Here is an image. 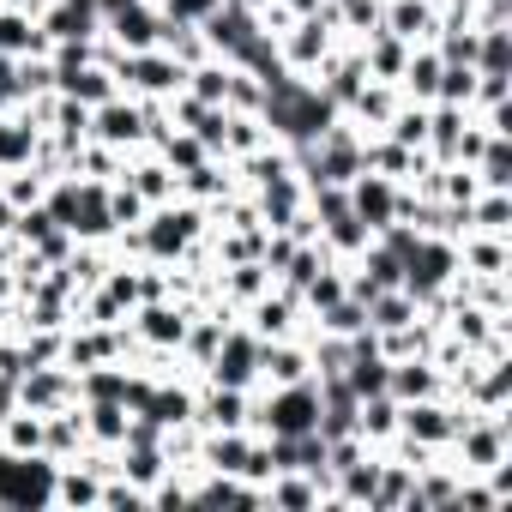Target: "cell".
<instances>
[{"label":"cell","mask_w":512,"mask_h":512,"mask_svg":"<svg viewBox=\"0 0 512 512\" xmlns=\"http://www.w3.org/2000/svg\"><path fill=\"white\" fill-rule=\"evenodd\" d=\"M356 434H362L368 446H386V440L398 434V398H392V392L356 398Z\"/></svg>","instance_id":"20"},{"label":"cell","mask_w":512,"mask_h":512,"mask_svg":"<svg viewBox=\"0 0 512 512\" xmlns=\"http://www.w3.org/2000/svg\"><path fill=\"white\" fill-rule=\"evenodd\" d=\"M344 199H350V211L368 223V235H380V229L398 223V199H404V187H398L392 175H380V169L362 163V169L344 181Z\"/></svg>","instance_id":"5"},{"label":"cell","mask_w":512,"mask_h":512,"mask_svg":"<svg viewBox=\"0 0 512 512\" xmlns=\"http://www.w3.org/2000/svg\"><path fill=\"white\" fill-rule=\"evenodd\" d=\"M386 392H392L398 404H410V398H440V392H446V368H440L434 356H404V362H392Z\"/></svg>","instance_id":"17"},{"label":"cell","mask_w":512,"mask_h":512,"mask_svg":"<svg viewBox=\"0 0 512 512\" xmlns=\"http://www.w3.org/2000/svg\"><path fill=\"white\" fill-rule=\"evenodd\" d=\"M145 211H151V205H145L127 181H109V217H115V235L139 229V223H145Z\"/></svg>","instance_id":"31"},{"label":"cell","mask_w":512,"mask_h":512,"mask_svg":"<svg viewBox=\"0 0 512 512\" xmlns=\"http://www.w3.org/2000/svg\"><path fill=\"white\" fill-rule=\"evenodd\" d=\"M440 73H446L440 49H434V43H422V49H410L404 73H398V91H404L410 103H434V97H440Z\"/></svg>","instance_id":"19"},{"label":"cell","mask_w":512,"mask_h":512,"mask_svg":"<svg viewBox=\"0 0 512 512\" xmlns=\"http://www.w3.org/2000/svg\"><path fill=\"white\" fill-rule=\"evenodd\" d=\"M241 326L260 338V344H272V338H296V332L308 326V314H302V296H296V290L272 284L266 296H253V302L241 308Z\"/></svg>","instance_id":"7"},{"label":"cell","mask_w":512,"mask_h":512,"mask_svg":"<svg viewBox=\"0 0 512 512\" xmlns=\"http://www.w3.org/2000/svg\"><path fill=\"white\" fill-rule=\"evenodd\" d=\"M19 404L37 410V416L67 410V404H79V374L67 362H37V368L19 374Z\"/></svg>","instance_id":"9"},{"label":"cell","mask_w":512,"mask_h":512,"mask_svg":"<svg viewBox=\"0 0 512 512\" xmlns=\"http://www.w3.org/2000/svg\"><path fill=\"white\" fill-rule=\"evenodd\" d=\"M121 7H127V0H91V13H97V19H109V13H121Z\"/></svg>","instance_id":"34"},{"label":"cell","mask_w":512,"mask_h":512,"mask_svg":"<svg viewBox=\"0 0 512 512\" xmlns=\"http://www.w3.org/2000/svg\"><path fill=\"white\" fill-rule=\"evenodd\" d=\"M199 380H211V386H235V392H253V386H260V338H253L241 320L223 326V344H217V356L205 362Z\"/></svg>","instance_id":"4"},{"label":"cell","mask_w":512,"mask_h":512,"mask_svg":"<svg viewBox=\"0 0 512 512\" xmlns=\"http://www.w3.org/2000/svg\"><path fill=\"white\" fill-rule=\"evenodd\" d=\"M55 506L61 512H97L103 506V470L85 464V458L55 464Z\"/></svg>","instance_id":"15"},{"label":"cell","mask_w":512,"mask_h":512,"mask_svg":"<svg viewBox=\"0 0 512 512\" xmlns=\"http://www.w3.org/2000/svg\"><path fill=\"white\" fill-rule=\"evenodd\" d=\"M470 169H476V181H482V187H494V193H512V133H488Z\"/></svg>","instance_id":"22"},{"label":"cell","mask_w":512,"mask_h":512,"mask_svg":"<svg viewBox=\"0 0 512 512\" xmlns=\"http://www.w3.org/2000/svg\"><path fill=\"white\" fill-rule=\"evenodd\" d=\"M278 61H284V73H296V79H314L320 67H326V55L338 49V31H332V19L326 13H296L278 37Z\"/></svg>","instance_id":"2"},{"label":"cell","mask_w":512,"mask_h":512,"mask_svg":"<svg viewBox=\"0 0 512 512\" xmlns=\"http://www.w3.org/2000/svg\"><path fill=\"white\" fill-rule=\"evenodd\" d=\"M163 25H169V13L157 7V0H127L121 13H109L103 19V43L109 49H121V55H139V49H157L163 43Z\"/></svg>","instance_id":"6"},{"label":"cell","mask_w":512,"mask_h":512,"mask_svg":"<svg viewBox=\"0 0 512 512\" xmlns=\"http://www.w3.org/2000/svg\"><path fill=\"white\" fill-rule=\"evenodd\" d=\"M422 308H416V296L410 290H380L374 302H368V326L374 332H392V326H410Z\"/></svg>","instance_id":"27"},{"label":"cell","mask_w":512,"mask_h":512,"mask_svg":"<svg viewBox=\"0 0 512 512\" xmlns=\"http://www.w3.org/2000/svg\"><path fill=\"white\" fill-rule=\"evenodd\" d=\"M0 446L7 452H43V416L37 410H13V416H0Z\"/></svg>","instance_id":"28"},{"label":"cell","mask_w":512,"mask_h":512,"mask_svg":"<svg viewBox=\"0 0 512 512\" xmlns=\"http://www.w3.org/2000/svg\"><path fill=\"white\" fill-rule=\"evenodd\" d=\"M260 145H272V133H266L260 115H223V157L229 163L247 157V151H260Z\"/></svg>","instance_id":"26"},{"label":"cell","mask_w":512,"mask_h":512,"mask_svg":"<svg viewBox=\"0 0 512 512\" xmlns=\"http://www.w3.org/2000/svg\"><path fill=\"white\" fill-rule=\"evenodd\" d=\"M55 506V458L0 446V512H43Z\"/></svg>","instance_id":"1"},{"label":"cell","mask_w":512,"mask_h":512,"mask_svg":"<svg viewBox=\"0 0 512 512\" xmlns=\"http://www.w3.org/2000/svg\"><path fill=\"white\" fill-rule=\"evenodd\" d=\"M482 229V235H512V193H494L482 187L470 205H464V235Z\"/></svg>","instance_id":"23"},{"label":"cell","mask_w":512,"mask_h":512,"mask_svg":"<svg viewBox=\"0 0 512 512\" xmlns=\"http://www.w3.org/2000/svg\"><path fill=\"white\" fill-rule=\"evenodd\" d=\"M452 278H458V241H452V235H416V247L404 253V284H398V290H410L416 308H422V302H434Z\"/></svg>","instance_id":"3"},{"label":"cell","mask_w":512,"mask_h":512,"mask_svg":"<svg viewBox=\"0 0 512 512\" xmlns=\"http://www.w3.org/2000/svg\"><path fill=\"white\" fill-rule=\"evenodd\" d=\"M79 410H85V434H91V446H121L127 428H133V410H127V404H79Z\"/></svg>","instance_id":"25"},{"label":"cell","mask_w":512,"mask_h":512,"mask_svg":"<svg viewBox=\"0 0 512 512\" xmlns=\"http://www.w3.org/2000/svg\"><path fill=\"white\" fill-rule=\"evenodd\" d=\"M91 139L97 145H115V151H139L145 145V103L139 97H109L91 109Z\"/></svg>","instance_id":"10"},{"label":"cell","mask_w":512,"mask_h":512,"mask_svg":"<svg viewBox=\"0 0 512 512\" xmlns=\"http://www.w3.org/2000/svg\"><path fill=\"white\" fill-rule=\"evenodd\" d=\"M380 31H392L398 43L422 49V43H434V37H440V7H434V0H386Z\"/></svg>","instance_id":"14"},{"label":"cell","mask_w":512,"mask_h":512,"mask_svg":"<svg viewBox=\"0 0 512 512\" xmlns=\"http://www.w3.org/2000/svg\"><path fill=\"white\" fill-rule=\"evenodd\" d=\"M121 181L145 199V205H169V199H181V175L151 151V145H139V151H127V169H121Z\"/></svg>","instance_id":"12"},{"label":"cell","mask_w":512,"mask_h":512,"mask_svg":"<svg viewBox=\"0 0 512 512\" xmlns=\"http://www.w3.org/2000/svg\"><path fill=\"white\" fill-rule=\"evenodd\" d=\"M398 103H404V91H398V85H386V79H368L344 115H350V121H356L368 139H374V133H386V121H392V109H398Z\"/></svg>","instance_id":"18"},{"label":"cell","mask_w":512,"mask_h":512,"mask_svg":"<svg viewBox=\"0 0 512 512\" xmlns=\"http://www.w3.org/2000/svg\"><path fill=\"white\" fill-rule=\"evenodd\" d=\"M362 49V67H368V79H386V85H398V73H404V61H410V43H398L392 31H374L368 43H356Z\"/></svg>","instance_id":"21"},{"label":"cell","mask_w":512,"mask_h":512,"mask_svg":"<svg viewBox=\"0 0 512 512\" xmlns=\"http://www.w3.org/2000/svg\"><path fill=\"white\" fill-rule=\"evenodd\" d=\"M151 151H157V157H163V163H169L175 175H187V169H199V163L211 157V151H205V145H199L193 133H181V127H175V133H169L163 145H151Z\"/></svg>","instance_id":"30"},{"label":"cell","mask_w":512,"mask_h":512,"mask_svg":"<svg viewBox=\"0 0 512 512\" xmlns=\"http://www.w3.org/2000/svg\"><path fill=\"white\" fill-rule=\"evenodd\" d=\"M470 97H476V67H446L434 103H458V109H470Z\"/></svg>","instance_id":"32"},{"label":"cell","mask_w":512,"mask_h":512,"mask_svg":"<svg viewBox=\"0 0 512 512\" xmlns=\"http://www.w3.org/2000/svg\"><path fill=\"white\" fill-rule=\"evenodd\" d=\"M326 494H332V476H314V470H272L260 482V500L272 512H314L326 506Z\"/></svg>","instance_id":"11"},{"label":"cell","mask_w":512,"mask_h":512,"mask_svg":"<svg viewBox=\"0 0 512 512\" xmlns=\"http://www.w3.org/2000/svg\"><path fill=\"white\" fill-rule=\"evenodd\" d=\"M458 272L464 278H512V235H458Z\"/></svg>","instance_id":"13"},{"label":"cell","mask_w":512,"mask_h":512,"mask_svg":"<svg viewBox=\"0 0 512 512\" xmlns=\"http://www.w3.org/2000/svg\"><path fill=\"white\" fill-rule=\"evenodd\" d=\"M157 7H163L169 19H181V25H199L211 7H223V0H157Z\"/></svg>","instance_id":"33"},{"label":"cell","mask_w":512,"mask_h":512,"mask_svg":"<svg viewBox=\"0 0 512 512\" xmlns=\"http://www.w3.org/2000/svg\"><path fill=\"white\" fill-rule=\"evenodd\" d=\"M55 91L73 97V103H85V109H97V103L121 97V79L109 73V61H85V67H61L55 73Z\"/></svg>","instance_id":"16"},{"label":"cell","mask_w":512,"mask_h":512,"mask_svg":"<svg viewBox=\"0 0 512 512\" xmlns=\"http://www.w3.org/2000/svg\"><path fill=\"white\" fill-rule=\"evenodd\" d=\"M163 49L181 61V67H199L205 55H211V43H205V31L199 25H181V19H169L163 25Z\"/></svg>","instance_id":"29"},{"label":"cell","mask_w":512,"mask_h":512,"mask_svg":"<svg viewBox=\"0 0 512 512\" xmlns=\"http://www.w3.org/2000/svg\"><path fill=\"white\" fill-rule=\"evenodd\" d=\"M229 61L223 55H205L199 67H187V97H199V103H211V109H223V97H229Z\"/></svg>","instance_id":"24"},{"label":"cell","mask_w":512,"mask_h":512,"mask_svg":"<svg viewBox=\"0 0 512 512\" xmlns=\"http://www.w3.org/2000/svg\"><path fill=\"white\" fill-rule=\"evenodd\" d=\"M199 31H205V43H211V55H223L229 67L241 61V49H247L253 37H266V25H260V13H253V7H241V0H223V7H211V13L199 19Z\"/></svg>","instance_id":"8"}]
</instances>
